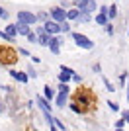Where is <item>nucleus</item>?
Instances as JSON below:
<instances>
[{
	"label": "nucleus",
	"instance_id": "35",
	"mask_svg": "<svg viewBox=\"0 0 129 131\" xmlns=\"http://www.w3.org/2000/svg\"><path fill=\"white\" fill-rule=\"evenodd\" d=\"M127 100H129V82H127Z\"/></svg>",
	"mask_w": 129,
	"mask_h": 131
},
{
	"label": "nucleus",
	"instance_id": "7",
	"mask_svg": "<svg viewBox=\"0 0 129 131\" xmlns=\"http://www.w3.org/2000/svg\"><path fill=\"white\" fill-rule=\"evenodd\" d=\"M12 78H16V80H20L22 84H26L27 80H29V77H27V72H20V71H10Z\"/></svg>",
	"mask_w": 129,
	"mask_h": 131
},
{
	"label": "nucleus",
	"instance_id": "21",
	"mask_svg": "<svg viewBox=\"0 0 129 131\" xmlns=\"http://www.w3.org/2000/svg\"><path fill=\"white\" fill-rule=\"evenodd\" d=\"M69 90H70V88L67 86L64 82H61V84H59V92H67V94H69Z\"/></svg>",
	"mask_w": 129,
	"mask_h": 131
},
{
	"label": "nucleus",
	"instance_id": "5",
	"mask_svg": "<svg viewBox=\"0 0 129 131\" xmlns=\"http://www.w3.org/2000/svg\"><path fill=\"white\" fill-rule=\"evenodd\" d=\"M98 8V4L94 2V0H84L80 4V12H86V14H92V12Z\"/></svg>",
	"mask_w": 129,
	"mask_h": 131
},
{
	"label": "nucleus",
	"instance_id": "32",
	"mask_svg": "<svg viewBox=\"0 0 129 131\" xmlns=\"http://www.w3.org/2000/svg\"><path fill=\"white\" fill-rule=\"evenodd\" d=\"M37 20H45V22H47V14H45V12H41V14H37Z\"/></svg>",
	"mask_w": 129,
	"mask_h": 131
},
{
	"label": "nucleus",
	"instance_id": "17",
	"mask_svg": "<svg viewBox=\"0 0 129 131\" xmlns=\"http://www.w3.org/2000/svg\"><path fill=\"white\" fill-rule=\"evenodd\" d=\"M117 16V8L112 4V8H107V18H115Z\"/></svg>",
	"mask_w": 129,
	"mask_h": 131
},
{
	"label": "nucleus",
	"instance_id": "29",
	"mask_svg": "<svg viewBox=\"0 0 129 131\" xmlns=\"http://www.w3.org/2000/svg\"><path fill=\"white\" fill-rule=\"evenodd\" d=\"M106 33L113 35V26H112V24H106Z\"/></svg>",
	"mask_w": 129,
	"mask_h": 131
},
{
	"label": "nucleus",
	"instance_id": "33",
	"mask_svg": "<svg viewBox=\"0 0 129 131\" xmlns=\"http://www.w3.org/2000/svg\"><path fill=\"white\" fill-rule=\"evenodd\" d=\"M70 110H72V112H76V114L80 112V108H78V106H76V104H70Z\"/></svg>",
	"mask_w": 129,
	"mask_h": 131
},
{
	"label": "nucleus",
	"instance_id": "28",
	"mask_svg": "<svg viewBox=\"0 0 129 131\" xmlns=\"http://www.w3.org/2000/svg\"><path fill=\"white\" fill-rule=\"evenodd\" d=\"M0 20H8V12L4 8H0Z\"/></svg>",
	"mask_w": 129,
	"mask_h": 131
},
{
	"label": "nucleus",
	"instance_id": "10",
	"mask_svg": "<svg viewBox=\"0 0 129 131\" xmlns=\"http://www.w3.org/2000/svg\"><path fill=\"white\" fill-rule=\"evenodd\" d=\"M16 26H18V33H20V35H26V37H27V33L31 31V29H29V26H27V24H22V22H18Z\"/></svg>",
	"mask_w": 129,
	"mask_h": 131
},
{
	"label": "nucleus",
	"instance_id": "20",
	"mask_svg": "<svg viewBox=\"0 0 129 131\" xmlns=\"http://www.w3.org/2000/svg\"><path fill=\"white\" fill-rule=\"evenodd\" d=\"M61 31H64V33L70 31V26L67 24V20H64V22H61Z\"/></svg>",
	"mask_w": 129,
	"mask_h": 131
},
{
	"label": "nucleus",
	"instance_id": "23",
	"mask_svg": "<svg viewBox=\"0 0 129 131\" xmlns=\"http://www.w3.org/2000/svg\"><path fill=\"white\" fill-rule=\"evenodd\" d=\"M104 84H106V88L110 90V92H113V84H112L110 80H107V78H104Z\"/></svg>",
	"mask_w": 129,
	"mask_h": 131
},
{
	"label": "nucleus",
	"instance_id": "25",
	"mask_svg": "<svg viewBox=\"0 0 129 131\" xmlns=\"http://www.w3.org/2000/svg\"><path fill=\"white\" fill-rule=\"evenodd\" d=\"M123 125H125V119H123V117L115 121V129H121V127H123Z\"/></svg>",
	"mask_w": 129,
	"mask_h": 131
},
{
	"label": "nucleus",
	"instance_id": "31",
	"mask_svg": "<svg viewBox=\"0 0 129 131\" xmlns=\"http://www.w3.org/2000/svg\"><path fill=\"white\" fill-rule=\"evenodd\" d=\"M72 80L80 84V82H82V77H80V74H76V72H74V74H72Z\"/></svg>",
	"mask_w": 129,
	"mask_h": 131
},
{
	"label": "nucleus",
	"instance_id": "3",
	"mask_svg": "<svg viewBox=\"0 0 129 131\" xmlns=\"http://www.w3.org/2000/svg\"><path fill=\"white\" fill-rule=\"evenodd\" d=\"M51 18H53L55 22H64V20H67V10H64L63 6H57V8H53V10H51Z\"/></svg>",
	"mask_w": 129,
	"mask_h": 131
},
{
	"label": "nucleus",
	"instance_id": "1",
	"mask_svg": "<svg viewBox=\"0 0 129 131\" xmlns=\"http://www.w3.org/2000/svg\"><path fill=\"white\" fill-rule=\"evenodd\" d=\"M72 39H74V43L78 45V47H82V49H86V51H90L92 47H94L92 39L86 37L84 33H72Z\"/></svg>",
	"mask_w": 129,
	"mask_h": 131
},
{
	"label": "nucleus",
	"instance_id": "8",
	"mask_svg": "<svg viewBox=\"0 0 129 131\" xmlns=\"http://www.w3.org/2000/svg\"><path fill=\"white\" fill-rule=\"evenodd\" d=\"M49 39H51V35H49L43 27H39V45H45V47H47V45H49Z\"/></svg>",
	"mask_w": 129,
	"mask_h": 131
},
{
	"label": "nucleus",
	"instance_id": "6",
	"mask_svg": "<svg viewBox=\"0 0 129 131\" xmlns=\"http://www.w3.org/2000/svg\"><path fill=\"white\" fill-rule=\"evenodd\" d=\"M61 39L59 37H55V35H51V39H49V49H51V53H55V55H59V51H61Z\"/></svg>",
	"mask_w": 129,
	"mask_h": 131
},
{
	"label": "nucleus",
	"instance_id": "11",
	"mask_svg": "<svg viewBox=\"0 0 129 131\" xmlns=\"http://www.w3.org/2000/svg\"><path fill=\"white\" fill-rule=\"evenodd\" d=\"M4 31L8 33V35H10L12 39H14V37H16V33H18V26H16V24H10V26H6V29H4Z\"/></svg>",
	"mask_w": 129,
	"mask_h": 131
},
{
	"label": "nucleus",
	"instance_id": "4",
	"mask_svg": "<svg viewBox=\"0 0 129 131\" xmlns=\"http://www.w3.org/2000/svg\"><path fill=\"white\" fill-rule=\"evenodd\" d=\"M43 29H45L49 35H57V33L61 31V24L55 22V20H53V22H49V20H47V22L43 24Z\"/></svg>",
	"mask_w": 129,
	"mask_h": 131
},
{
	"label": "nucleus",
	"instance_id": "12",
	"mask_svg": "<svg viewBox=\"0 0 129 131\" xmlns=\"http://www.w3.org/2000/svg\"><path fill=\"white\" fill-rule=\"evenodd\" d=\"M96 24H100V26H106V24H107V14H106V12L96 14Z\"/></svg>",
	"mask_w": 129,
	"mask_h": 131
},
{
	"label": "nucleus",
	"instance_id": "13",
	"mask_svg": "<svg viewBox=\"0 0 129 131\" xmlns=\"http://www.w3.org/2000/svg\"><path fill=\"white\" fill-rule=\"evenodd\" d=\"M67 96H69L67 92H59V96H57V106H59V108H64V104H67Z\"/></svg>",
	"mask_w": 129,
	"mask_h": 131
},
{
	"label": "nucleus",
	"instance_id": "34",
	"mask_svg": "<svg viewBox=\"0 0 129 131\" xmlns=\"http://www.w3.org/2000/svg\"><path fill=\"white\" fill-rule=\"evenodd\" d=\"M72 2H74V6H78V8H80V4L84 2V0H72Z\"/></svg>",
	"mask_w": 129,
	"mask_h": 131
},
{
	"label": "nucleus",
	"instance_id": "22",
	"mask_svg": "<svg viewBox=\"0 0 129 131\" xmlns=\"http://www.w3.org/2000/svg\"><path fill=\"white\" fill-rule=\"evenodd\" d=\"M61 71L67 72V74H74V71H72V69H69V67H64V65H61Z\"/></svg>",
	"mask_w": 129,
	"mask_h": 131
},
{
	"label": "nucleus",
	"instance_id": "18",
	"mask_svg": "<svg viewBox=\"0 0 129 131\" xmlns=\"http://www.w3.org/2000/svg\"><path fill=\"white\" fill-rule=\"evenodd\" d=\"M27 39H29L31 43H39V37H37V35H35L33 31H29V33H27Z\"/></svg>",
	"mask_w": 129,
	"mask_h": 131
},
{
	"label": "nucleus",
	"instance_id": "9",
	"mask_svg": "<svg viewBox=\"0 0 129 131\" xmlns=\"http://www.w3.org/2000/svg\"><path fill=\"white\" fill-rule=\"evenodd\" d=\"M37 104L41 106L43 114H51V106H49V100L47 98H41V96H39V98H37Z\"/></svg>",
	"mask_w": 129,
	"mask_h": 131
},
{
	"label": "nucleus",
	"instance_id": "24",
	"mask_svg": "<svg viewBox=\"0 0 129 131\" xmlns=\"http://www.w3.org/2000/svg\"><path fill=\"white\" fill-rule=\"evenodd\" d=\"M107 106H110V108H112L113 112H119V106L115 104V102H112V100H110V102H107Z\"/></svg>",
	"mask_w": 129,
	"mask_h": 131
},
{
	"label": "nucleus",
	"instance_id": "30",
	"mask_svg": "<svg viewBox=\"0 0 129 131\" xmlns=\"http://www.w3.org/2000/svg\"><path fill=\"white\" fill-rule=\"evenodd\" d=\"M27 77H29V78H35V77H37V72L33 71V69H27Z\"/></svg>",
	"mask_w": 129,
	"mask_h": 131
},
{
	"label": "nucleus",
	"instance_id": "15",
	"mask_svg": "<svg viewBox=\"0 0 129 131\" xmlns=\"http://www.w3.org/2000/svg\"><path fill=\"white\" fill-rule=\"evenodd\" d=\"M78 14H80V10H78V8L67 10V20H78Z\"/></svg>",
	"mask_w": 129,
	"mask_h": 131
},
{
	"label": "nucleus",
	"instance_id": "27",
	"mask_svg": "<svg viewBox=\"0 0 129 131\" xmlns=\"http://www.w3.org/2000/svg\"><path fill=\"white\" fill-rule=\"evenodd\" d=\"M53 123H55L57 127H59V129H63V131H64V123H63L61 119H53Z\"/></svg>",
	"mask_w": 129,
	"mask_h": 131
},
{
	"label": "nucleus",
	"instance_id": "14",
	"mask_svg": "<svg viewBox=\"0 0 129 131\" xmlns=\"http://www.w3.org/2000/svg\"><path fill=\"white\" fill-rule=\"evenodd\" d=\"M43 96H45V98H47L49 102H51V100L55 98V92H53V88L49 86V84H47V86H45V88H43Z\"/></svg>",
	"mask_w": 129,
	"mask_h": 131
},
{
	"label": "nucleus",
	"instance_id": "26",
	"mask_svg": "<svg viewBox=\"0 0 129 131\" xmlns=\"http://www.w3.org/2000/svg\"><path fill=\"white\" fill-rule=\"evenodd\" d=\"M121 117L125 119V123H129V110H123V112H121Z\"/></svg>",
	"mask_w": 129,
	"mask_h": 131
},
{
	"label": "nucleus",
	"instance_id": "19",
	"mask_svg": "<svg viewBox=\"0 0 129 131\" xmlns=\"http://www.w3.org/2000/svg\"><path fill=\"white\" fill-rule=\"evenodd\" d=\"M88 20H90V14H86V12L78 14V22H88Z\"/></svg>",
	"mask_w": 129,
	"mask_h": 131
},
{
	"label": "nucleus",
	"instance_id": "16",
	"mask_svg": "<svg viewBox=\"0 0 129 131\" xmlns=\"http://www.w3.org/2000/svg\"><path fill=\"white\" fill-rule=\"evenodd\" d=\"M70 78H72V74H67V72H63V71H61V74H59V82H64V84H67V82H69Z\"/></svg>",
	"mask_w": 129,
	"mask_h": 131
},
{
	"label": "nucleus",
	"instance_id": "2",
	"mask_svg": "<svg viewBox=\"0 0 129 131\" xmlns=\"http://www.w3.org/2000/svg\"><path fill=\"white\" fill-rule=\"evenodd\" d=\"M18 22L33 26V24L37 22V14H33V12H18Z\"/></svg>",
	"mask_w": 129,
	"mask_h": 131
}]
</instances>
